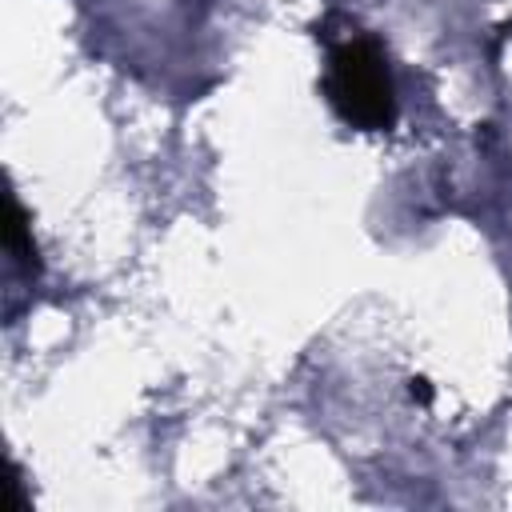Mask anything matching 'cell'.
Masks as SVG:
<instances>
[{
  "instance_id": "7a4b0ae2",
  "label": "cell",
  "mask_w": 512,
  "mask_h": 512,
  "mask_svg": "<svg viewBox=\"0 0 512 512\" xmlns=\"http://www.w3.org/2000/svg\"><path fill=\"white\" fill-rule=\"evenodd\" d=\"M4 244H8V252H12V256L24 264V268H32V272H36V244H32V224H28V216H24V208H20L16 200H8Z\"/></svg>"
},
{
  "instance_id": "6da1fadb",
  "label": "cell",
  "mask_w": 512,
  "mask_h": 512,
  "mask_svg": "<svg viewBox=\"0 0 512 512\" xmlns=\"http://www.w3.org/2000/svg\"><path fill=\"white\" fill-rule=\"evenodd\" d=\"M328 104L360 132H388L396 124V84L376 40L348 36L332 44L324 72Z\"/></svg>"
},
{
  "instance_id": "3957f363",
  "label": "cell",
  "mask_w": 512,
  "mask_h": 512,
  "mask_svg": "<svg viewBox=\"0 0 512 512\" xmlns=\"http://www.w3.org/2000/svg\"><path fill=\"white\" fill-rule=\"evenodd\" d=\"M408 396L420 400V404H432V384H428V376H412V380H408Z\"/></svg>"
}]
</instances>
